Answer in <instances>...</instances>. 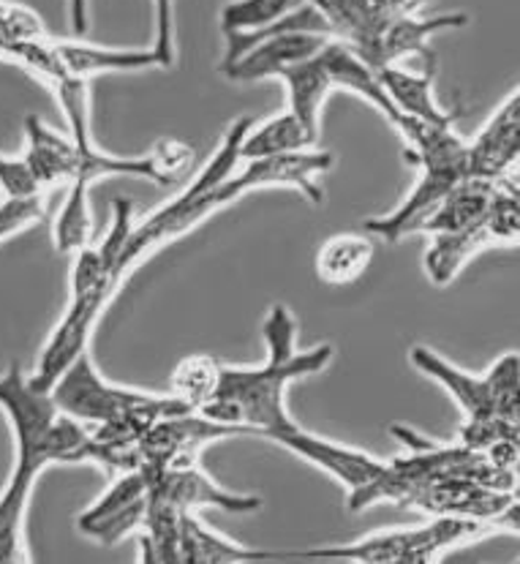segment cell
I'll return each instance as SVG.
<instances>
[{"label": "cell", "mask_w": 520, "mask_h": 564, "mask_svg": "<svg viewBox=\"0 0 520 564\" xmlns=\"http://www.w3.org/2000/svg\"><path fill=\"white\" fill-rule=\"evenodd\" d=\"M433 74H436V57L433 55L425 57L423 72H407L401 66L377 68L381 88L398 112L431 126H453L458 115L438 104L436 90H433Z\"/></svg>", "instance_id": "16"}, {"label": "cell", "mask_w": 520, "mask_h": 564, "mask_svg": "<svg viewBox=\"0 0 520 564\" xmlns=\"http://www.w3.org/2000/svg\"><path fill=\"white\" fill-rule=\"evenodd\" d=\"M308 0H229L221 11V31H257L303 9Z\"/></svg>", "instance_id": "24"}, {"label": "cell", "mask_w": 520, "mask_h": 564, "mask_svg": "<svg viewBox=\"0 0 520 564\" xmlns=\"http://www.w3.org/2000/svg\"><path fill=\"white\" fill-rule=\"evenodd\" d=\"M316 145V137L305 129L294 112H279L273 118L257 123L246 131L240 145L242 161L275 159V155H289L300 151H311Z\"/></svg>", "instance_id": "21"}, {"label": "cell", "mask_w": 520, "mask_h": 564, "mask_svg": "<svg viewBox=\"0 0 520 564\" xmlns=\"http://www.w3.org/2000/svg\"><path fill=\"white\" fill-rule=\"evenodd\" d=\"M0 410L14 434V466L0 491V564H20L31 560L25 516L36 477L52 464L94 462V436L88 425L57 410L52 393L33 388L17 362L0 373Z\"/></svg>", "instance_id": "1"}, {"label": "cell", "mask_w": 520, "mask_h": 564, "mask_svg": "<svg viewBox=\"0 0 520 564\" xmlns=\"http://www.w3.org/2000/svg\"><path fill=\"white\" fill-rule=\"evenodd\" d=\"M44 216H47L44 194H33V197H3L0 199V243L14 238L22 229L36 227Z\"/></svg>", "instance_id": "27"}, {"label": "cell", "mask_w": 520, "mask_h": 564, "mask_svg": "<svg viewBox=\"0 0 520 564\" xmlns=\"http://www.w3.org/2000/svg\"><path fill=\"white\" fill-rule=\"evenodd\" d=\"M25 161L31 164L33 175L47 192L61 183H72L79 170V151L68 134L52 131L42 118L28 115L25 118Z\"/></svg>", "instance_id": "17"}, {"label": "cell", "mask_w": 520, "mask_h": 564, "mask_svg": "<svg viewBox=\"0 0 520 564\" xmlns=\"http://www.w3.org/2000/svg\"><path fill=\"white\" fill-rule=\"evenodd\" d=\"M68 20H72V31L77 33V36L88 33V22H90L88 0H68Z\"/></svg>", "instance_id": "30"}, {"label": "cell", "mask_w": 520, "mask_h": 564, "mask_svg": "<svg viewBox=\"0 0 520 564\" xmlns=\"http://www.w3.org/2000/svg\"><path fill=\"white\" fill-rule=\"evenodd\" d=\"M286 562V554L253 551L224 534L213 532L196 513H183L181 521V564H262Z\"/></svg>", "instance_id": "18"}, {"label": "cell", "mask_w": 520, "mask_h": 564, "mask_svg": "<svg viewBox=\"0 0 520 564\" xmlns=\"http://www.w3.org/2000/svg\"><path fill=\"white\" fill-rule=\"evenodd\" d=\"M94 232V213H90V186L83 181L68 183L66 203L52 227V240H55L57 254H77L83 246L90 243Z\"/></svg>", "instance_id": "23"}, {"label": "cell", "mask_w": 520, "mask_h": 564, "mask_svg": "<svg viewBox=\"0 0 520 564\" xmlns=\"http://www.w3.org/2000/svg\"><path fill=\"white\" fill-rule=\"evenodd\" d=\"M505 523L479 521V518L433 516L423 527L377 532L349 545L308 549L286 554V562H357V564H431L444 551L458 549L477 538L505 532Z\"/></svg>", "instance_id": "5"}, {"label": "cell", "mask_w": 520, "mask_h": 564, "mask_svg": "<svg viewBox=\"0 0 520 564\" xmlns=\"http://www.w3.org/2000/svg\"><path fill=\"white\" fill-rule=\"evenodd\" d=\"M520 238V203L516 177H505L496 186L488 210L464 229L431 235L423 268L433 286H447L464 264L490 246H516Z\"/></svg>", "instance_id": "6"}, {"label": "cell", "mask_w": 520, "mask_h": 564, "mask_svg": "<svg viewBox=\"0 0 520 564\" xmlns=\"http://www.w3.org/2000/svg\"><path fill=\"white\" fill-rule=\"evenodd\" d=\"M55 50L63 63V72L72 74V77L88 79V83L101 77V74L142 72V68L159 66V57H155L153 50L98 47V44L66 42V39H55Z\"/></svg>", "instance_id": "19"}, {"label": "cell", "mask_w": 520, "mask_h": 564, "mask_svg": "<svg viewBox=\"0 0 520 564\" xmlns=\"http://www.w3.org/2000/svg\"><path fill=\"white\" fill-rule=\"evenodd\" d=\"M275 79H281L286 85L289 112L297 115L300 123L316 140H319L322 107H325L327 96L335 94V90H349V94L360 96L362 101H368L377 112L384 115V120L392 129L403 118L392 107V101L387 99L384 88H381L377 77V68L368 66L360 57V52L349 47L346 42H340V39H331L316 55L284 68Z\"/></svg>", "instance_id": "4"}, {"label": "cell", "mask_w": 520, "mask_h": 564, "mask_svg": "<svg viewBox=\"0 0 520 564\" xmlns=\"http://www.w3.org/2000/svg\"><path fill=\"white\" fill-rule=\"evenodd\" d=\"M333 36L311 31H281L275 36H264L253 42L251 47L235 57L227 66H218L221 74L232 83H259V79H273L294 63L316 55Z\"/></svg>", "instance_id": "14"}, {"label": "cell", "mask_w": 520, "mask_h": 564, "mask_svg": "<svg viewBox=\"0 0 520 564\" xmlns=\"http://www.w3.org/2000/svg\"><path fill=\"white\" fill-rule=\"evenodd\" d=\"M281 447H286L294 456L305 458L308 464L319 466L322 471L335 477L338 482L346 486V502L360 497L368 486L379 477V471L384 469V462L368 456V453L355 451V447L338 445V442L322 440V436L311 434L300 425L294 434H289Z\"/></svg>", "instance_id": "13"}, {"label": "cell", "mask_w": 520, "mask_h": 564, "mask_svg": "<svg viewBox=\"0 0 520 564\" xmlns=\"http://www.w3.org/2000/svg\"><path fill=\"white\" fill-rule=\"evenodd\" d=\"M469 22V17L461 14V11H449V14L438 17H403V20L387 22L384 28L373 39L371 50H368L366 63L371 68H384L396 66L398 61L409 55H433L427 50V42H431L436 33L453 31V28H464Z\"/></svg>", "instance_id": "15"}, {"label": "cell", "mask_w": 520, "mask_h": 564, "mask_svg": "<svg viewBox=\"0 0 520 564\" xmlns=\"http://www.w3.org/2000/svg\"><path fill=\"white\" fill-rule=\"evenodd\" d=\"M499 181H479V177H464L458 186L449 188L442 203L433 207L423 218L418 232L425 235H447L455 229H464L477 221L488 210Z\"/></svg>", "instance_id": "20"}, {"label": "cell", "mask_w": 520, "mask_h": 564, "mask_svg": "<svg viewBox=\"0 0 520 564\" xmlns=\"http://www.w3.org/2000/svg\"><path fill=\"white\" fill-rule=\"evenodd\" d=\"M232 436H242V431L216 423L196 410L166 414L140 436V469H159L186 458H199L207 445Z\"/></svg>", "instance_id": "10"}, {"label": "cell", "mask_w": 520, "mask_h": 564, "mask_svg": "<svg viewBox=\"0 0 520 564\" xmlns=\"http://www.w3.org/2000/svg\"><path fill=\"white\" fill-rule=\"evenodd\" d=\"M331 22L335 39L346 42L357 52L362 50L368 36V6L362 0H308Z\"/></svg>", "instance_id": "26"}, {"label": "cell", "mask_w": 520, "mask_h": 564, "mask_svg": "<svg viewBox=\"0 0 520 564\" xmlns=\"http://www.w3.org/2000/svg\"><path fill=\"white\" fill-rule=\"evenodd\" d=\"M407 508H418L427 516L496 521L505 523L510 532H518V494L499 491L472 477H431L409 494Z\"/></svg>", "instance_id": "8"}, {"label": "cell", "mask_w": 520, "mask_h": 564, "mask_svg": "<svg viewBox=\"0 0 520 564\" xmlns=\"http://www.w3.org/2000/svg\"><path fill=\"white\" fill-rule=\"evenodd\" d=\"M373 243L362 235H335L316 254V275L331 286H346L371 264Z\"/></svg>", "instance_id": "22"}, {"label": "cell", "mask_w": 520, "mask_h": 564, "mask_svg": "<svg viewBox=\"0 0 520 564\" xmlns=\"http://www.w3.org/2000/svg\"><path fill=\"white\" fill-rule=\"evenodd\" d=\"M268 360L264 366L237 368L218 366V379L199 414L221 425H232L242 436H259L275 445L300 429L286 412L289 384L303 377H314L331 366L333 347L319 344L297 349V322L286 306H273L262 325Z\"/></svg>", "instance_id": "2"}, {"label": "cell", "mask_w": 520, "mask_h": 564, "mask_svg": "<svg viewBox=\"0 0 520 564\" xmlns=\"http://www.w3.org/2000/svg\"><path fill=\"white\" fill-rule=\"evenodd\" d=\"M52 401L57 410L85 425H112L142 436L155 420L186 412L191 406L175 393H142V390L112 384L98 373L90 352L68 362L66 371L52 384Z\"/></svg>", "instance_id": "3"}, {"label": "cell", "mask_w": 520, "mask_h": 564, "mask_svg": "<svg viewBox=\"0 0 520 564\" xmlns=\"http://www.w3.org/2000/svg\"><path fill=\"white\" fill-rule=\"evenodd\" d=\"M0 194L3 197H33V194H44L42 183L36 181L25 155L0 153Z\"/></svg>", "instance_id": "28"}, {"label": "cell", "mask_w": 520, "mask_h": 564, "mask_svg": "<svg viewBox=\"0 0 520 564\" xmlns=\"http://www.w3.org/2000/svg\"><path fill=\"white\" fill-rule=\"evenodd\" d=\"M409 360L453 395L455 404L464 410V420L505 417L520 423V368L516 352L496 360L483 377L461 371L427 347H412Z\"/></svg>", "instance_id": "7"}, {"label": "cell", "mask_w": 520, "mask_h": 564, "mask_svg": "<svg viewBox=\"0 0 520 564\" xmlns=\"http://www.w3.org/2000/svg\"><path fill=\"white\" fill-rule=\"evenodd\" d=\"M155 17V42L153 50L161 68H172L177 63V39H175V0H153Z\"/></svg>", "instance_id": "29"}, {"label": "cell", "mask_w": 520, "mask_h": 564, "mask_svg": "<svg viewBox=\"0 0 520 564\" xmlns=\"http://www.w3.org/2000/svg\"><path fill=\"white\" fill-rule=\"evenodd\" d=\"M148 477V494L166 499L183 513H196L199 508H218L224 513H257L262 499L235 494L210 480L196 458L159 466V469H142Z\"/></svg>", "instance_id": "9"}, {"label": "cell", "mask_w": 520, "mask_h": 564, "mask_svg": "<svg viewBox=\"0 0 520 564\" xmlns=\"http://www.w3.org/2000/svg\"><path fill=\"white\" fill-rule=\"evenodd\" d=\"M362 3H366V0H362Z\"/></svg>", "instance_id": "31"}, {"label": "cell", "mask_w": 520, "mask_h": 564, "mask_svg": "<svg viewBox=\"0 0 520 564\" xmlns=\"http://www.w3.org/2000/svg\"><path fill=\"white\" fill-rule=\"evenodd\" d=\"M218 366L221 362L210 355H191V358L181 360L172 373V393L186 401L191 410H199L216 388Z\"/></svg>", "instance_id": "25"}, {"label": "cell", "mask_w": 520, "mask_h": 564, "mask_svg": "<svg viewBox=\"0 0 520 564\" xmlns=\"http://www.w3.org/2000/svg\"><path fill=\"white\" fill-rule=\"evenodd\" d=\"M144 505H148V477H144V471H123V475L115 477V482L104 491V497L96 499L77 518V529L85 538L98 540L104 545L120 543L131 532H140Z\"/></svg>", "instance_id": "11"}, {"label": "cell", "mask_w": 520, "mask_h": 564, "mask_svg": "<svg viewBox=\"0 0 520 564\" xmlns=\"http://www.w3.org/2000/svg\"><path fill=\"white\" fill-rule=\"evenodd\" d=\"M520 153V94L512 90L474 140H466V170L479 181L516 177Z\"/></svg>", "instance_id": "12"}]
</instances>
